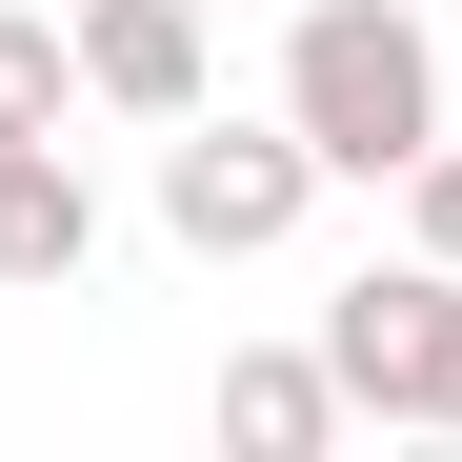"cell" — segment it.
<instances>
[{
    "label": "cell",
    "mask_w": 462,
    "mask_h": 462,
    "mask_svg": "<svg viewBox=\"0 0 462 462\" xmlns=\"http://www.w3.org/2000/svg\"><path fill=\"white\" fill-rule=\"evenodd\" d=\"M362 402H342V362L322 342H242V362H221V442H242V462H322Z\"/></svg>",
    "instance_id": "5b68a950"
},
{
    "label": "cell",
    "mask_w": 462,
    "mask_h": 462,
    "mask_svg": "<svg viewBox=\"0 0 462 462\" xmlns=\"http://www.w3.org/2000/svg\"><path fill=\"white\" fill-rule=\"evenodd\" d=\"M322 362H342V402L362 422H442L462 442V262H362L342 301H322Z\"/></svg>",
    "instance_id": "3957f363"
},
{
    "label": "cell",
    "mask_w": 462,
    "mask_h": 462,
    "mask_svg": "<svg viewBox=\"0 0 462 462\" xmlns=\"http://www.w3.org/2000/svg\"><path fill=\"white\" fill-rule=\"evenodd\" d=\"M81 101L141 121V141L201 121V101H221V81H201V0H81Z\"/></svg>",
    "instance_id": "277c9868"
},
{
    "label": "cell",
    "mask_w": 462,
    "mask_h": 462,
    "mask_svg": "<svg viewBox=\"0 0 462 462\" xmlns=\"http://www.w3.org/2000/svg\"><path fill=\"white\" fill-rule=\"evenodd\" d=\"M301 201H322V141H301L282 101H262V121H221V101L162 121V242H181V262H282Z\"/></svg>",
    "instance_id": "7a4b0ae2"
},
{
    "label": "cell",
    "mask_w": 462,
    "mask_h": 462,
    "mask_svg": "<svg viewBox=\"0 0 462 462\" xmlns=\"http://www.w3.org/2000/svg\"><path fill=\"white\" fill-rule=\"evenodd\" d=\"M0 141H41V121H0Z\"/></svg>",
    "instance_id": "9c48e42d"
},
{
    "label": "cell",
    "mask_w": 462,
    "mask_h": 462,
    "mask_svg": "<svg viewBox=\"0 0 462 462\" xmlns=\"http://www.w3.org/2000/svg\"><path fill=\"white\" fill-rule=\"evenodd\" d=\"M282 121L322 141V181H402L442 141V21L422 0H301L282 21Z\"/></svg>",
    "instance_id": "6da1fadb"
},
{
    "label": "cell",
    "mask_w": 462,
    "mask_h": 462,
    "mask_svg": "<svg viewBox=\"0 0 462 462\" xmlns=\"http://www.w3.org/2000/svg\"><path fill=\"white\" fill-rule=\"evenodd\" d=\"M402 242H422V262H462V121L402 162Z\"/></svg>",
    "instance_id": "ba28073f"
},
{
    "label": "cell",
    "mask_w": 462,
    "mask_h": 462,
    "mask_svg": "<svg viewBox=\"0 0 462 462\" xmlns=\"http://www.w3.org/2000/svg\"><path fill=\"white\" fill-rule=\"evenodd\" d=\"M81 262H101V201H81V162L41 121V141H0V282H81Z\"/></svg>",
    "instance_id": "8992f818"
},
{
    "label": "cell",
    "mask_w": 462,
    "mask_h": 462,
    "mask_svg": "<svg viewBox=\"0 0 462 462\" xmlns=\"http://www.w3.org/2000/svg\"><path fill=\"white\" fill-rule=\"evenodd\" d=\"M81 101V21H21V0H0V121H60Z\"/></svg>",
    "instance_id": "52a82bcc"
}]
</instances>
